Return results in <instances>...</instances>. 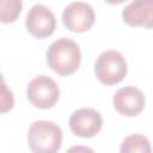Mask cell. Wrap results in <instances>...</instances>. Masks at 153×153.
I'll return each instance as SVG.
<instances>
[{
	"label": "cell",
	"mask_w": 153,
	"mask_h": 153,
	"mask_svg": "<svg viewBox=\"0 0 153 153\" xmlns=\"http://www.w3.org/2000/svg\"><path fill=\"white\" fill-rule=\"evenodd\" d=\"M94 74L104 85H115L127 74V62L123 55L114 49L103 51L94 63Z\"/></svg>",
	"instance_id": "3957f363"
},
{
	"label": "cell",
	"mask_w": 153,
	"mask_h": 153,
	"mask_svg": "<svg viewBox=\"0 0 153 153\" xmlns=\"http://www.w3.org/2000/svg\"><path fill=\"white\" fill-rule=\"evenodd\" d=\"M26 96L33 106L49 109L59 100L60 87L51 76L42 74L31 79L26 88Z\"/></svg>",
	"instance_id": "277c9868"
},
{
	"label": "cell",
	"mask_w": 153,
	"mask_h": 153,
	"mask_svg": "<svg viewBox=\"0 0 153 153\" xmlns=\"http://www.w3.org/2000/svg\"><path fill=\"white\" fill-rule=\"evenodd\" d=\"M120 153H152L149 140L141 134H130L122 141Z\"/></svg>",
	"instance_id": "30bf717a"
},
{
	"label": "cell",
	"mask_w": 153,
	"mask_h": 153,
	"mask_svg": "<svg viewBox=\"0 0 153 153\" xmlns=\"http://www.w3.org/2000/svg\"><path fill=\"white\" fill-rule=\"evenodd\" d=\"M23 7L20 0H1L0 1V18L2 23H11L17 19Z\"/></svg>",
	"instance_id": "8fae6325"
},
{
	"label": "cell",
	"mask_w": 153,
	"mask_h": 153,
	"mask_svg": "<svg viewBox=\"0 0 153 153\" xmlns=\"http://www.w3.org/2000/svg\"><path fill=\"white\" fill-rule=\"evenodd\" d=\"M123 20L131 26L153 27V0H134L122 10Z\"/></svg>",
	"instance_id": "9c48e42d"
},
{
	"label": "cell",
	"mask_w": 153,
	"mask_h": 153,
	"mask_svg": "<svg viewBox=\"0 0 153 153\" xmlns=\"http://www.w3.org/2000/svg\"><path fill=\"white\" fill-rule=\"evenodd\" d=\"M81 62V51L76 42L61 37L55 39L47 50L48 66L60 75L74 73Z\"/></svg>",
	"instance_id": "6da1fadb"
},
{
	"label": "cell",
	"mask_w": 153,
	"mask_h": 153,
	"mask_svg": "<svg viewBox=\"0 0 153 153\" xmlns=\"http://www.w3.org/2000/svg\"><path fill=\"white\" fill-rule=\"evenodd\" d=\"M68 124L75 135L81 137H92L102 129L103 118L94 109L81 108L71 115Z\"/></svg>",
	"instance_id": "52a82bcc"
},
{
	"label": "cell",
	"mask_w": 153,
	"mask_h": 153,
	"mask_svg": "<svg viewBox=\"0 0 153 153\" xmlns=\"http://www.w3.org/2000/svg\"><path fill=\"white\" fill-rule=\"evenodd\" d=\"M66 153H94V151L88 146L82 145H74L67 149Z\"/></svg>",
	"instance_id": "7c38bea8"
},
{
	"label": "cell",
	"mask_w": 153,
	"mask_h": 153,
	"mask_svg": "<svg viewBox=\"0 0 153 153\" xmlns=\"http://www.w3.org/2000/svg\"><path fill=\"white\" fill-rule=\"evenodd\" d=\"M112 104L118 114L127 117L136 116L145 108V96L135 86H124L115 92Z\"/></svg>",
	"instance_id": "ba28073f"
},
{
	"label": "cell",
	"mask_w": 153,
	"mask_h": 153,
	"mask_svg": "<svg viewBox=\"0 0 153 153\" xmlns=\"http://www.w3.org/2000/svg\"><path fill=\"white\" fill-rule=\"evenodd\" d=\"M62 22L71 31L84 32L93 25L94 11L88 2L72 1L63 8Z\"/></svg>",
	"instance_id": "8992f818"
},
{
	"label": "cell",
	"mask_w": 153,
	"mask_h": 153,
	"mask_svg": "<svg viewBox=\"0 0 153 153\" xmlns=\"http://www.w3.org/2000/svg\"><path fill=\"white\" fill-rule=\"evenodd\" d=\"M25 26L27 31L37 38L48 37L54 32L56 26L55 14L45 5L35 4L26 13Z\"/></svg>",
	"instance_id": "5b68a950"
},
{
	"label": "cell",
	"mask_w": 153,
	"mask_h": 153,
	"mask_svg": "<svg viewBox=\"0 0 153 153\" xmlns=\"http://www.w3.org/2000/svg\"><path fill=\"white\" fill-rule=\"evenodd\" d=\"M62 143V129L51 121H35L27 131V145L32 153H57Z\"/></svg>",
	"instance_id": "7a4b0ae2"
}]
</instances>
